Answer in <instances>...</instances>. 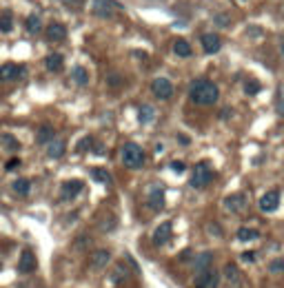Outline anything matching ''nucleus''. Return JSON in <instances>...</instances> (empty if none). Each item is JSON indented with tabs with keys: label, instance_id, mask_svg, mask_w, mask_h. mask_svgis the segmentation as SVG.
I'll list each match as a JSON object with an SVG mask.
<instances>
[{
	"label": "nucleus",
	"instance_id": "1",
	"mask_svg": "<svg viewBox=\"0 0 284 288\" xmlns=\"http://www.w3.org/2000/svg\"><path fill=\"white\" fill-rule=\"evenodd\" d=\"M189 96H191V100L196 102V104L211 106V104H216L218 98H220V89L216 86V82L207 80V78H197V80H193L191 86H189Z\"/></svg>",
	"mask_w": 284,
	"mask_h": 288
},
{
	"label": "nucleus",
	"instance_id": "2",
	"mask_svg": "<svg viewBox=\"0 0 284 288\" xmlns=\"http://www.w3.org/2000/svg\"><path fill=\"white\" fill-rule=\"evenodd\" d=\"M120 160L127 168H140L145 164V151L135 142H127L120 151Z\"/></svg>",
	"mask_w": 284,
	"mask_h": 288
},
{
	"label": "nucleus",
	"instance_id": "3",
	"mask_svg": "<svg viewBox=\"0 0 284 288\" xmlns=\"http://www.w3.org/2000/svg\"><path fill=\"white\" fill-rule=\"evenodd\" d=\"M213 178H216L213 168L209 166L207 162H197L196 168H193V175H191V180H189V184H191L193 188H204L213 182Z\"/></svg>",
	"mask_w": 284,
	"mask_h": 288
},
{
	"label": "nucleus",
	"instance_id": "4",
	"mask_svg": "<svg viewBox=\"0 0 284 288\" xmlns=\"http://www.w3.org/2000/svg\"><path fill=\"white\" fill-rule=\"evenodd\" d=\"M125 7L118 0H93L91 2V11L98 18H113L118 11H122Z\"/></svg>",
	"mask_w": 284,
	"mask_h": 288
},
{
	"label": "nucleus",
	"instance_id": "5",
	"mask_svg": "<svg viewBox=\"0 0 284 288\" xmlns=\"http://www.w3.org/2000/svg\"><path fill=\"white\" fill-rule=\"evenodd\" d=\"M174 84H171V80H167V78H155L153 82H151V93H153L158 100H169V98L174 96Z\"/></svg>",
	"mask_w": 284,
	"mask_h": 288
},
{
	"label": "nucleus",
	"instance_id": "6",
	"mask_svg": "<svg viewBox=\"0 0 284 288\" xmlns=\"http://www.w3.org/2000/svg\"><path fill=\"white\" fill-rule=\"evenodd\" d=\"M246 204H249V200L244 193H231L229 197H224V208L229 213H244Z\"/></svg>",
	"mask_w": 284,
	"mask_h": 288
},
{
	"label": "nucleus",
	"instance_id": "7",
	"mask_svg": "<svg viewBox=\"0 0 284 288\" xmlns=\"http://www.w3.org/2000/svg\"><path fill=\"white\" fill-rule=\"evenodd\" d=\"M196 286L197 288H218L220 286V273L213 268H207V270H202V273H197Z\"/></svg>",
	"mask_w": 284,
	"mask_h": 288
},
{
	"label": "nucleus",
	"instance_id": "8",
	"mask_svg": "<svg viewBox=\"0 0 284 288\" xmlns=\"http://www.w3.org/2000/svg\"><path fill=\"white\" fill-rule=\"evenodd\" d=\"M36 266H38L36 255L31 253L29 248H24L22 253H20V259H18V273L29 275V273H34V270H36Z\"/></svg>",
	"mask_w": 284,
	"mask_h": 288
},
{
	"label": "nucleus",
	"instance_id": "9",
	"mask_svg": "<svg viewBox=\"0 0 284 288\" xmlns=\"http://www.w3.org/2000/svg\"><path fill=\"white\" fill-rule=\"evenodd\" d=\"M278 204H280V191L278 188L264 193V195L260 197V202H258V206H260L262 213H273L275 208H278Z\"/></svg>",
	"mask_w": 284,
	"mask_h": 288
},
{
	"label": "nucleus",
	"instance_id": "10",
	"mask_svg": "<svg viewBox=\"0 0 284 288\" xmlns=\"http://www.w3.org/2000/svg\"><path fill=\"white\" fill-rule=\"evenodd\" d=\"M24 73V64H16V62H5L0 67V82H9L14 78L22 76Z\"/></svg>",
	"mask_w": 284,
	"mask_h": 288
},
{
	"label": "nucleus",
	"instance_id": "11",
	"mask_svg": "<svg viewBox=\"0 0 284 288\" xmlns=\"http://www.w3.org/2000/svg\"><path fill=\"white\" fill-rule=\"evenodd\" d=\"M82 188H85V182H82V180H67V182H63V186H60L63 200H73Z\"/></svg>",
	"mask_w": 284,
	"mask_h": 288
},
{
	"label": "nucleus",
	"instance_id": "12",
	"mask_svg": "<svg viewBox=\"0 0 284 288\" xmlns=\"http://www.w3.org/2000/svg\"><path fill=\"white\" fill-rule=\"evenodd\" d=\"M224 279H226V284H229V288H242V273L236 264L224 266Z\"/></svg>",
	"mask_w": 284,
	"mask_h": 288
},
{
	"label": "nucleus",
	"instance_id": "13",
	"mask_svg": "<svg viewBox=\"0 0 284 288\" xmlns=\"http://www.w3.org/2000/svg\"><path fill=\"white\" fill-rule=\"evenodd\" d=\"M171 233H174V228H171V222H162V224H160L158 228L153 230V244L155 246L167 244V242L171 240Z\"/></svg>",
	"mask_w": 284,
	"mask_h": 288
},
{
	"label": "nucleus",
	"instance_id": "14",
	"mask_svg": "<svg viewBox=\"0 0 284 288\" xmlns=\"http://www.w3.org/2000/svg\"><path fill=\"white\" fill-rule=\"evenodd\" d=\"M147 204H149L153 211H162L164 208V188L162 186L151 188V193L147 195Z\"/></svg>",
	"mask_w": 284,
	"mask_h": 288
},
{
	"label": "nucleus",
	"instance_id": "15",
	"mask_svg": "<svg viewBox=\"0 0 284 288\" xmlns=\"http://www.w3.org/2000/svg\"><path fill=\"white\" fill-rule=\"evenodd\" d=\"M67 38V27L60 22H51L47 27V40L49 42H63Z\"/></svg>",
	"mask_w": 284,
	"mask_h": 288
},
{
	"label": "nucleus",
	"instance_id": "16",
	"mask_svg": "<svg viewBox=\"0 0 284 288\" xmlns=\"http://www.w3.org/2000/svg\"><path fill=\"white\" fill-rule=\"evenodd\" d=\"M51 140H56V129H53L51 124H40L38 131H36V142L47 146Z\"/></svg>",
	"mask_w": 284,
	"mask_h": 288
},
{
	"label": "nucleus",
	"instance_id": "17",
	"mask_svg": "<svg viewBox=\"0 0 284 288\" xmlns=\"http://www.w3.org/2000/svg\"><path fill=\"white\" fill-rule=\"evenodd\" d=\"M222 47V40L218 34H202V49L207 53H218Z\"/></svg>",
	"mask_w": 284,
	"mask_h": 288
},
{
	"label": "nucleus",
	"instance_id": "18",
	"mask_svg": "<svg viewBox=\"0 0 284 288\" xmlns=\"http://www.w3.org/2000/svg\"><path fill=\"white\" fill-rule=\"evenodd\" d=\"M65 149H67V144H65V140H51V142L47 144V158L51 160H60L65 155Z\"/></svg>",
	"mask_w": 284,
	"mask_h": 288
},
{
	"label": "nucleus",
	"instance_id": "19",
	"mask_svg": "<svg viewBox=\"0 0 284 288\" xmlns=\"http://www.w3.org/2000/svg\"><path fill=\"white\" fill-rule=\"evenodd\" d=\"M109 259H111V253L109 250H96V253L91 255V268L93 270H100V268H105L107 264H109Z\"/></svg>",
	"mask_w": 284,
	"mask_h": 288
},
{
	"label": "nucleus",
	"instance_id": "20",
	"mask_svg": "<svg viewBox=\"0 0 284 288\" xmlns=\"http://www.w3.org/2000/svg\"><path fill=\"white\" fill-rule=\"evenodd\" d=\"M63 64H65V60L60 53H51V56L44 58V67H47L49 71H63Z\"/></svg>",
	"mask_w": 284,
	"mask_h": 288
},
{
	"label": "nucleus",
	"instance_id": "21",
	"mask_svg": "<svg viewBox=\"0 0 284 288\" xmlns=\"http://www.w3.org/2000/svg\"><path fill=\"white\" fill-rule=\"evenodd\" d=\"M11 188H14L16 195L27 197V195H29V191H31V182H29V180H24V178H18L14 184H11Z\"/></svg>",
	"mask_w": 284,
	"mask_h": 288
},
{
	"label": "nucleus",
	"instance_id": "22",
	"mask_svg": "<svg viewBox=\"0 0 284 288\" xmlns=\"http://www.w3.org/2000/svg\"><path fill=\"white\" fill-rule=\"evenodd\" d=\"M71 80L76 82L78 86L89 84V71H87L85 67H73V71H71Z\"/></svg>",
	"mask_w": 284,
	"mask_h": 288
},
{
	"label": "nucleus",
	"instance_id": "23",
	"mask_svg": "<svg viewBox=\"0 0 284 288\" xmlns=\"http://www.w3.org/2000/svg\"><path fill=\"white\" fill-rule=\"evenodd\" d=\"M211 262H213V255L211 253H202V255H197V257H196L193 266H196L197 273H202V270L211 268Z\"/></svg>",
	"mask_w": 284,
	"mask_h": 288
},
{
	"label": "nucleus",
	"instance_id": "24",
	"mask_svg": "<svg viewBox=\"0 0 284 288\" xmlns=\"http://www.w3.org/2000/svg\"><path fill=\"white\" fill-rule=\"evenodd\" d=\"M174 53L175 56H180V58H189L191 56V44H189L184 38H178L174 42Z\"/></svg>",
	"mask_w": 284,
	"mask_h": 288
},
{
	"label": "nucleus",
	"instance_id": "25",
	"mask_svg": "<svg viewBox=\"0 0 284 288\" xmlns=\"http://www.w3.org/2000/svg\"><path fill=\"white\" fill-rule=\"evenodd\" d=\"M91 175H93V180H96V182L111 184V173L107 171V168H102V166H93V168H91Z\"/></svg>",
	"mask_w": 284,
	"mask_h": 288
},
{
	"label": "nucleus",
	"instance_id": "26",
	"mask_svg": "<svg viewBox=\"0 0 284 288\" xmlns=\"http://www.w3.org/2000/svg\"><path fill=\"white\" fill-rule=\"evenodd\" d=\"M153 115H155L153 106L142 104V109H140V113H138V120L142 122V124H149V122H153Z\"/></svg>",
	"mask_w": 284,
	"mask_h": 288
},
{
	"label": "nucleus",
	"instance_id": "27",
	"mask_svg": "<svg viewBox=\"0 0 284 288\" xmlns=\"http://www.w3.org/2000/svg\"><path fill=\"white\" fill-rule=\"evenodd\" d=\"M24 27H27V31H29V34H38L40 27H43V20H40V16L34 14V16H29V18H27Z\"/></svg>",
	"mask_w": 284,
	"mask_h": 288
},
{
	"label": "nucleus",
	"instance_id": "28",
	"mask_svg": "<svg viewBox=\"0 0 284 288\" xmlns=\"http://www.w3.org/2000/svg\"><path fill=\"white\" fill-rule=\"evenodd\" d=\"M236 235H238V240H240V242H251V240H258V230L242 226V228H238Z\"/></svg>",
	"mask_w": 284,
	"mask_h": 288
},
{
	"label": "nucleus",
	"instance_id": "29",
	"mask_svg": "<svg viewBox=\"0 0 284 288\" xmlns=\"http://www.w3.org/2000/svg\"><path fill=\"white\" fill-rule=\"evenodd\" d=\"M116 224H118V220H116V215H111V213H107V215H102L100 217V230H113L116 228Z\"/></svg>",
	"mask_w": 284,
	"mask_h": 288
},
{
	"label": "nucleus",
	"instance_id": "30",
	"mask_svg": "<svg viewBox=\"0 0 284 288\" xmlns=\"http://www.w3.org/2000/svg\"><path fill=\"white\" fill-rule=\"evenodd\" d=\"M0 142H2V146H5L7 151H18L20 149V142L14 138V135H9V133L2 135V138H0Z\"/></svg>",
	"mask_w": 284,
	"mask_h": 288
},
{
	"label": "nucleus",
	"instance_id": "31",
	"mask_svg": "<svg viewBox=\"0 0 284 288\" xmlns=\"http://www.w3.org/2000/svg\"><path fill=\"white\" fill-rule=\"evenodd\" d=\"M11 27H14V18H11V14H5L0 18V31L7 34V31H11Z\"/></svg>",
	"mask_w": 284,
	"mask_h": 288
},
{
	"label": "nucleus",
	"instance_id": "32",
	"mask_svg": "<svg viewBox=\"0 0 284 288\" xmlns=\"http://www.w3.org/2000/svg\"><path fill=\"white\" fill-rule=\"evenodd\" d=\"M244 91L249 93V96H255V93L260 91V82H255V80H249L244 86Z\"/></svg>",
	"mask_w": 284,
	"mask_h": 288
},
{
	"label": "nucleus",
	"instance_id": "33",
	"mask_svg": "<svg viewBox=\"0 0 284 288\" xmlns=\"http://www.w3.org/2000/svg\"><path fill=\"white\" fill-rule=\"evenodd\" d=\"M122 277L127 279V270H125V266H118V268L113 270V275H111V279H113L116 284H120V282H122Z\"/></svg>",
	"mask_w": 284,
	"mask_h": 288
},
{
	"label": "nucleus",
	"instance_id": "34",
	"mask_svg": "<svg viewBox=\"0 0 284 288\" xmlns=\"http://www.w3.org/2000/svg\"><path fill=\"white\" fill-rule=\"evenodd\" d=\"M269 270L271 273H284V259H275V262H271Z\"/></svg>",
	"mask_w": 284,
	"mask_h": 288
},
{
	"label": "nucleus",
	"instance_id": "35",
	"mask_svg": "<svg viewBox=\"0 0 284 288\" xmlns=\"http://www.w3.org/2000/svg\"><path fill=\"white\" fill-rule=\"evenodd\" d=\"M91 142H93V138H91V135H87V138H82V142L78 144L76 149L78 151H87V149H91Z\"/></svg>",
	"mask_w": 284,
	"mask_h": 288
},
{
	"label": "nucleus",
	"instance_id": "36",
	"mask_svg": "<svg viewBox=\"0 0 284 288\" xmlns=\"http://www.w3.org/2000/svg\"><path fill=\"white\" fill-rule=\"evenodd\" d=\"M216 22H218V24H222V27H229V24H231V20L224 18V14H222V16H218V18H216Z\"/></svg>",
	"mask_w": 284,
	"mask_h": 288
},
{
	"label": "nucleus",
	"instance_id": "37",
	"mask_svg": "<svg viewBox=\"0 0 284 288\" xmlns=\"http://www.w3.org/2000/svg\"><path fill=\"white\" fill-rule=\"evenodd\" d=\"M275 111H278V115H284V98H280L278 106H275Z\"/></svg>",
	"mask_w": 284,
	"mask_h": 288
},
{
	"label": "nucleus",
	"instance_id": "38",
	"mask_svg": "<svg viewBox=\"0 0 284 288\" xmlns=\"http://www.w3.org/2000/svg\"><path fill=\"white\" fill-rule=\"evenodd\" d=\"M171 168H174V171H184V164L182 162H171Z\"/></svg>",
	"mask_w": 284,
	"mask_h": 288
},
{
	"label": "nucleus",
	"instance_id": "39",
	"mask_svg": "<svg viewBox=\"0 0 284 288\" xmlns=\"http://www.w3.org/2000/svg\"><path fill=\"white\" fill-rule=\"evenodd\" d=\"M242 259H244V262H253V259H255V253H244V255H242Z\"/></svg>",
	"mask_w": 284,
	"mask_h": 288
},
{
	"label": "nucleus",
	"instance_id": "40",
	"mask_svg": "<svg viewBox=\"0 0 284 288\" xmlns=\"http://www.w3.org/2000/svg\"><path fill=\"white\" fill-rule=\"evenodd\" d=\"M18 164H20V160H18V158H14L9 164H7V168H14V166H18Z\"/></svg>",
	"mask_w": 284,
	"mask_h": 288
},
{
	"label": "nucleus",
	"instance_id": "41",
	"mask_svg": "<svg viewBox=\"0 0 284 288\" xmlns=\"http://www.w3.org/2000/svg\"><path fill=\"white\" fill-rule=\"evenodd\" d=\"M180 144H189V138H187V135H180Z\"/></svg>",
	"mask_w": 284,
	"mask_h": 288
},
{
	"label": "nucleus",
	"instance_id": "42",
	"mask_svg": "<svg viewBox=\"0 0 284 288\" xmlns=\"http://www.w3.org/2000/svg\"><path fill=\"white\" fill-rule=\"evenodd\" d=\"M0 268H2V262H0Z\"/></svg>",
	"mask_w": 284,
	"mask_h": 288
},
{
	"label": "nucleus",
	"instance_id": "43",
	"mask_svg": "<svg viewBox=\"0 0 284 288\" xmlns=\"http://www.w3.org/2000/svg\"><path fill=\"white\" fill-rule=\"evenodd\" d=\"M282 51H284V44H282Z\"/></svg>",
	"mask_w": 284,
	"mask_h": 288
}]
</instances>
